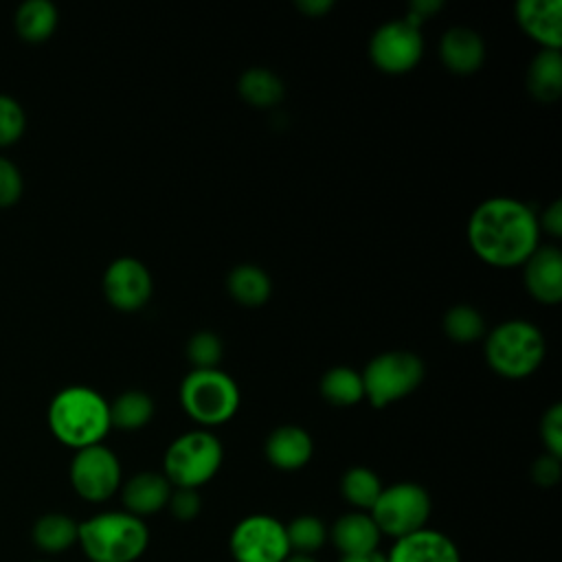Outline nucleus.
<instances>
[{
    "label": "nucleus",
    "instance_id": "c756f323",
    "mask_svg": "<svg viewBox=\"0 0 562 562\" xmlns=\"http://www.w3.org/2000/svg\"><path fill=\"white\" fill-rule=\"evenodd\" d=\"M224 345L215 331L202 329L187 340V358L193 369H213L222 360Z\"/></svg>",
    "mask_w": 562,
    "mask_h": 562
},
{
    "label": "nucleus",
    "instance_id": "393cba45",
    "mask_svg": "<svg viewBox=\"0 0 562 562\" xmlns=\"http://www.w3.org/2000/svg\"><path fill=\"white\" fill-rule=\"evenodd\" d=\"M110 406V424L121 430H138L149 424L154 417V400L140 391V389H130L119 393Z\"/></svg>",
    "mask_w": 562,
    "mask_h": 562
},
{
    "label": "nucleus",
    "instance_id": "7c9ffc66",
    "mask_svg": "<svg viewBox=\"0 0 562 562\" xmlns=\"http://www.w3.org/2000/svg\"><path fill=\"white\" fill-rule=\"evenodd\" d=\"M26 130V112L20 101L0 92V147L15 143Z\"/></svg>",
    "mask_w": 562,
    "mask_h": 562
},
{
    "label": "nucleus",
    "instance_id": "cd10ccee",
    "mask_svg": "<svg viewBox=\"0 0 562 562\" xmlns=\"http://www.w3.org/2000/svg\"><path fill=\"white\" fill-rule=\"evenodd\" d=\"M285 533H288V542H290L292 553L312 555L314 551H318L327 542V527L314 514L294 516L285 525Z\"/></svg>",
    "mask_w": 562,
    "mask_h": 562
},
{
    "label": "nucleus",
    "instance_id": "39448f33",
    "mask_svg": "<svg viewBox=\"0 0 562 562\" xmlns=\"http://www.w3.org/2000/svg\"><path fill=\"white\" fill-rule=\"evenodd\" d=\"M224 461L222 441L206 428L178 435L165 450L162 474L173 487L198 490L209 483Z\"/></svg>",
    "mask_w": 562,
    "mask_h": 562
},
{
    "label": "nucleus",
    "instance_id": "aec40b11",
    "mask_svg": "<svg viewBox=\"0 0 562 562\" xmlns=\"http://www.w3.org/2000/svg\"><path fill=\"white\" fill-rule=\"evenodd\" d=\"M527 90L542 103H553L562 94V53L560 48H540L529 61Z\"/></svg>",
    "mask_w": 562,
    "mask_h": 562
},
{
    "label": "nucleus",
    "instance_id": "412c9836",
    "mask_svg": "<svg viewBox=\"0 0 562 562\" xmlns=\"http://www.w3.org/2000/svg\"><path fill=\"white\" fill-rule=\"evenodd\" d=\"M226 290L237 303L257 307L270 299L272 281L268 272L257 263H237L226 274Z\"/></svg>",
    "mask_w": 562,
    "mask_h": 562
},
{
    "label": "nucleus",
    "instance_id": "dca6fc26",
    "mask_svg": "<svg viewBox=\"0 0 562 562\" xmlns=\"http://www.w3.org/2000/svg\"><path fill=\"white\" fill-rule=\"evenodd\" d=\"M327 540H331L340 555H360L378 551L382 533L369 512L351 509L334 520L327 529Z\"/></svg>",
    "mask_w": 562,
    "mask_h": 562
},
{
    "label": "nucleus",
    "instance_id": "20e7f679",
    "mask_svg": "<svg viewBox=\"0 0 562 562\" xmlns=\"http://www.w3.org/2000/svg\"><path fill=\"white\" fill-rule=\"evenodd\" d=\"M544 351L542 331L522 318L503 321L485 336V360L503 378L531 375L544 360Z\"/></svg>",
    "mask_w": 562,
    "mask_h": 562
},
{
    "label": "nucleus",
    "instance_id": "f3484780",
    "mask_svg": "<svg viewBox=\"0 0 562 562\" xmlns=\"http://www.w3.org/2000/svg\"><path fill=\"white\" fill-rule=\"evenodd\" d=\"M263 454L277 470H301L314 454V441L305 428L296 424H283L266 437Z\"/></svg>",
    "mask_w": 562,
    "mask_h": 562
},
{
    "label": "nucleus",
    "instance_id": "4be33fe9",
    "mask_svg": "<svg viewBox=\"0 0 562 562\" xmlns=\"http://www.w3.org/2000/svg\"><path fill=\"white\" fill-rule=\"evenodd\" d=\"M77 536H79V522L72 516L59 514V512L40 516L31 531L35 547L53 555L68 551L72 544H77Z\"/></svg>",
    "mask_w": 562,
    "mask_h": 562
},
{
    "label": "nucleus",
    "instance_id": "e433bc0d",
    "mask_svg": "<svg viewBox=\"0 0 562 562\" xmlns=\"http://www.w3.org/2000/svg\"><path fill=\"white\" fill-rule=\"evenodd\" d=\"M441 7H443L441 0H415V2L408 7V13H411L413 18H417L419 22H424L430 13L439 11Z\"/></svg>",
    "mask_w": 562,
    "mask_h": 562
},
{
    "label": "nucleus",
    "instance_id": "c85d7f7f",
    "mask_svg": "<svg viewBox=\"0 0 562 562\" xmlns=\"http://www.w3.org/2000/svg\"><path fill=\"white\" fill-rule=\"evenodd\" d=\"M443 331L454 342H472L485 334V318L476 307L459 303L443 314Z\"/></svg>",
    "mask_w": 562,
    "mask_h": 562
},
{
    "label": "nucleus",
    "instance_id": "f03ea898",
    "mask_svg": "<svg viewBox=\"0 0 562 562\" xmlns=\"http://www.w3.org/2000/svg\"><path fill=\"white\" fill-rule=\"evenodd\" d=\"M46 417L50 432L75 450L101 443L112 428L108 400L86 384H70L57 391Z\"/></svg>",
    "mask_w": 562,
    "mask_h": 562
},
{
    "label": "nucleus",
    "instance_id": "f257e3e1",
    "mask_svg": "<svg viewBox=\"0 0 562 562\" xmlns=\"http://www.w3.org/2000/svg\"><path fill=\"white\" fill-rule=\"evenodd\" d=\"M468 244L479 259L496 268L520 266L540 244L536 211L522 200L492 195L474 206L465 226Z\"/></svg>",
    "mask_w": 562,
    "mask_h": 562
},
{
    "label": "nucleus",
    "instance_id": "c9c22d12",
    "mask_svg": "<svg viewBox=\"0 0 562 562\" xmlns=\"http://www.w3.org/2000/svg\"><path fill=\"white\" fill-rule=\"evenodd\" d=\"M538 224H540V231L544 228L549 235L553 237H560L562 235V202L560 200H553L544 213L538 217Z\"/></svg>",
    "mask_w": 562,
    "mask_h": 562
},
{
    "label": "nucleus",
    "instance_id": "f704fd0d",
    "mask_svg": "<svg viewBox=\"0 0 562 562\" xmlns=\"http://www.w3.org/2000/svg\"><path fill=\"white\" fill-rule=\"evenodd\" d=\"M560 474H562V465H560V459L544 452L540 454L533 465H531V479L542 485V487H551L560 481Z\"/></svg>",
    "mask_w": 562,
    "mask_h": 562
},
{
    "label": "nucleus",
    "instance_id": "58836bf2",
    "mask_svg": "<svg viewBox=\"0 0 562 562\" xmlns=\"http://www.w3.org/2000/svg\"><path fill=\"white\" fill-rule=\"evenodd\" d=\"M340 562H386V553L378 551H369V553H360V555H340Z\"/></svg>",
    "mask_w": 562,
    "mask_h": 562
},
{
    "label": "nucleus",
    "instance_id": "ddd939ff",
    "mask_svg": "<svg viewBox=\"0 0 562 562\" xmlns=\"http://www.w3.org/2000/svg\"><path fill=\"white\" fill-rule=\"evenodd\" d=\"M525 288L527 292L547 305L562 299V252L553 244H538V248L525 259Z\"/></svg>",
    "mask_w": 562,
    "mask_h": 562
},
{
    "label": "nucleus",
    "instance_id": "bb28decb",
    "mask_svg": "<svg viewBox=\"0 0 562 562\" xmlns=\"http://www.w3.org/2000/svg\"><path fill=\"white\" fill-rule=\"evenodd\" d=\"M382 487L384 485H382L380 476L371 468H364V465L347 468L340 479L342 498L358 512H369L373 507V503L378 501Z\"/></svg>",
    "mask_w": 562,
    "mask_h": 562
},
{
    "label": "nucleus",
    "instance_id": "5701e85b",
    "mask_svg": "<svg viewBox=\"0 0 562 562\" xmlns=\"http://www.w3.org/2000/svg\"><path fill=\"white\" fill-rule=\"evenodd\" d=\"M57 7L50 0H24L15 11V31L26 42H44L57 29Z\"/></svg>",
    "mask_w": 562,
    "mask_h": 562
},
{
    "label": "nucleus",
    "instance_id": "423d86ee",
    "mask_svg": "<svg viewBox=\"0 0 562 562\" xmlns=\"http://www.w3.org/2000/svg\"><path fill=\"white\" fill-rule=\"evenodd\" d=\"M239 386L222 369H191L180 384V402L191 419L202 426H220L239 408Z\"/></svg>",
    "mask_w": 562,
    "mask_h": 562
},
{
    "label": "nucleus",
    "instance_id": "a211bd4d",
    "mask_svg": "<svg viewBox=\"0 0 562 562\" xmlns=\"http://www.w3.org/2000/svg\"><path fill=\"white\" fill-rule=\"evenodd\" d=\"M516 20L520 29L542 48L562 44V4L560 0H518Z\"/></svg>",
    "mask_w": 562,
    "mask_h": 562
},
{
    "label": "nucleus",
    "instance_id": "473e14b6",
    "mask_svg": "<svg viewBox=\"0 0 562 562\" xmlns=\"http://www.w3.org/2000/svg\"><path fill=\"white\" fill-rule=\"evenodd\" d=\"M169 514L180 520V522H189L195 520L200 509H202V498L198 494V490H189V487H173L167 507Z\"/></svg>",
    "mask_w": 562,
    "mask_h": 562
},
{
    "label": "nucleus",
    "instance_id": "4468645a",
    "mask_svg": "<svg viewBox=\"0 0 562 562\" xmlns=\"http://www.w3.org/2000/svg\"><path fill=\"white\" fill-rule=\"evenodd\" d=\"M386 562H461V553L450 536L424 527L393 540Z\"/></svg>",
    "mask_w": 562,
    "mask_h": 562
},
{
    "label": "nucleus",
    "instance_id": "9d476101",
    "mask_svg": "<svg viewBox=\"0 0 562 562\" xmlns=\"http://www.w3.org/2000/svg\"><path fill=\"white\" fill-rule=\"evenodd\" d=\"M235 562H285L292 553L285 522L270 514L244 516L228 536Z\"/></svg>",
    "mask_w": 562,
    "mask_h": 562
},
{
    "label": "nucleus",
    "instance_id": "a19ab883",
    "mask_svg": "<svg viewBox=\"0 0 562 562\" xmlns=\"http://www.w3.org/2000/svg\"><path fill=\"white\" fill-rule=\"evenodd\" d=\"M35 562H53V560H35Z\"/></svg>",
    "mask_w": 562,
    "mask_h": 562
},
{
    "label": "nucleus",
    "instance_id": "6e6552de",
    "mask_svg": "<svg viewBox=\"0 0 562 562\" xmlns=\"http://www.w3.org/2000/svg\"><path fill=\"white\" fill-rule=\"evenodd\" d=\"M430 496L419 483L400 481L382 487L369 514L382 536L397 540L424 529L430 518Z\"/></svg>",
    "mask_w": 562,
    "mask_h": 562
},
{
    "label": "nucleus",
    "instance_id": "1a4fd4ad",
    "mask_svg": "<svg viewBox=\"0 0 562 562\" xmlns=\"http://www.w3.org/2000/svg\"><path fill=\"white\" fill-rule=\"evenodd\" d=\"M422 22L411 13L380 24L369 37L371 61L389 75H400L415 68L422 59Z\"/></svg>",
    "mask_w": 562,
    "mask_h": 562
},
{
    "label": "nucleus",
    "instance_id": "2f4dec72",
    "mask_svg": "<svg viewBox=\"0 0 562 562\" xmlns=\"http://www.w3.org/2000/svg\"><path fill=\"white\" fill-rule=\"evenodd\" d=\"M540 439L544 450L558 459H562V404L553 402L540 419Z\"/></svg>",
    "mask_w": 562,
    "mask_h": 562
},
{
    "label": "nucleus",
    "instance_id": "2eb2a0df",
    "mask_svg": "<svg viewBox=\"0 0 562 562\" xmlns=\"http://www.w3.org/2000/svg\"><path fill=\"white\" fill-rule=\"evenodd\" d=\"M173 485L167 481L162 472L145 470L130 476L125 483H121V501L127 514H134L138 518L151 516L167 507Z\"/></svg>",
    "mask_w": 562,
    "mask_h": 562
},
{
    "label": "nucleus",
    "instance_id": "a878e982",
    "mask_svg": "<svg viewBox=\"0 0 562 562\" xmlns=\"http://www.w3.org/2000/svg\"><path fill=\"white\" fill-rule=\"evenodd\" d=\"M321 395L334 406H353L364 400L362 375L353 367L336 364L329 367L321 378Z\"/></svg>",
    "mask_w": 562,
    "mask_h": 562
},
{
    "label": "nucleus",
    "instance_id": "7ed1b4c3",
    "mask_svg": "<svg viewBox=\"0 0 562 562\" xmlns=\"http://www.w3.org/2000/svg\"><path fill=\"white\" fill-rule=\"evenodd\" d=\"M77 544L90 562H136L149 544V529L125 509L101 512L79 522Z\"/></svg>",
    "mask_w": 562,
    "mask_h": 562
},
{
    "label": "nucleus",
    "instance_id": "9b49d317",
    "mask_svg": "<svg viewBox=\"0 0 562 562\" xmlns=\"http://www.w3.org/2000/svg\"><path fill=\"white\" fill-rule=\"evenodd\" d=\"M68 476L72 490L88 503H103L112 498L123 483L121 461L103 443L75 450Z\"/></svg>",
    "mask_w": 562,
    "mask_h": 562
},
{
    "label": "nucleus",
    "instance_id": "72a5a7b5",
    "mask_svg": "<svg viewBox=\"0 0 562 562\" xmlns=\"http://www.w3.org/2000/svg\"><path fill=\"white\" fill-rule=\"evenodd\" d=\"M22 189L24 178L20 167L7 156H0V209L15 204L22 195Z\"/></svg>",
    "mask_w": 562,
    "mask_h": 562
},
{
    "label": "nucleus",
    "instance_id": "ea45409f",
    "mask_svg": "<svg viewBox=\"0 0 562 562\" xmlns=\"http://www.w3.org/2000/svg\"><path fill=\"white\" fill-rule=\"evenodd\" d=\"M285 562H318L314 555H307V553H290Z\"/></svg>",
    "mask_w": 562,
    "mask_h": 562
},
{
    "label": "nucleus",
    "instance_id": "f8f14e48",
    "mask_svg": "<svg viewBox=\"0 0 562 562\" xmlns=\"http://www.w3.org/2000/svg\"><path fill=\"white\" fill-rule=\"evenodd\" d=\"M103 294L121 312L140 310L154 290L147 266L136 257H116L103 272Z\"/></svg>",
    "mask_w": 562,
    "mask_h": 562
},
{
    "label": "nucleus",
    "instance_id": "6ab92c4d",
    "mask_svg": "<svg viewBox=\"0 0 562 562\" xmlns=\"http://www.w3.org/2000/svg\"><path fill=\"white\" fill-rule=\"evenodd\" d=\"M439 57L454 75L476 72L485 59V42L470 26H450L439 42Z\"/></svg>",
    "mask_w": 562,
    "mask_h": 562
},
{
    "label": "nucleus",
    "instance_id": "4c0bfd02",
    "mask_svg": "<svg viewBox=\"0 0 562 562\" xmlns=\"http://www.w3.org/2000/svg\"><path fill=\"white\" fill-rule=\"evenodd\" d=\"M334 7L331 0H296V9L303 11L305 15H323Z\"/></svg>",
    "mask_w": 562,
    "mask_h": 562
},
{
    "label": "nucleus",
    "instance_id": "0eeeda50",
    "mask_svg": "<svg viewBox=\"0 0 562 562\" xmlns=\"http://www.w3.org/2000/svg\"><path fill=\"white\" fill-rule=\"evenodd\" d=\"M364 397L382 408L413 393L424 380V360L406 349H391L373 356L360 371Z\"/></svg>",
    "mask_w": 562,
    "mask_h": 562
},
{
    "label": "nucleus",
    "instance_id": "b1692460",
    "mask_svg": "<svg viewBox=\"0 0 562 562\" xmlns=\"http://www.w3.org/2000/svg\"><path fill=\"white\" fill-rule=\"evenodd\" d=\"M237 90L241 99L255 108H270L283 99L281 77L263 66L246 68L237 79Z\"/></svg>",
    "mask_w": 562,
    "mask_h": 562
}]
</instances>
